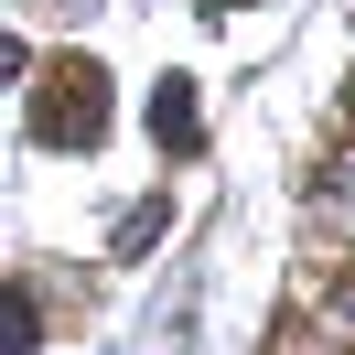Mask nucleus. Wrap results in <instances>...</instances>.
I'll return each instance as SVG.
<instances>
[{
    "label": "nucleus",
    "mask_w": 355,
    "mask_h": 355,
    "mask_svg": "<svg viewBox=\"0 0 355 355\" xmlns=\"http://www.w3.org/2000/svg\"><path fill=\"white\" fill-rule=\"evenodd\" d=\"M33 130H44L54 151H97V140H108V76H97V65L54 76V97L33 108Z\"/></svg>",
    "instance_id": "nucleus-1"
},
{
    "label": "nucleus",
    "mask_w": 355,
    "mask_h": 355,
    "mask_svg": "<svg viewBox=\"0 0 355 355\" xmlns=\"http://www.w3.org/2000/svg\"><path fill=\"white\" fill-rule=\"evenodd\" d=\"M151 130H162V151H194V87H183V76H162V97H151Z\"/></svg>",
    "instance_id": "nucleus-2"
},
{
    "label": "nucleus",
    "mask_w": 355,
    "mask_h": 355,
    "mask_svg": "<svg viewBox=\"0 0 355 355\" xmlns=\"http://www.w3.org/2000/svg\"><path fill=\"white\" fill-rule=\"evenodd\" d=\"M323 216H334V226L355 237V140H345V151L323 162Z\"/></svg>",
    "instance_id": "nucleus-3"
},
{
    "label": "nucleus",
    "mask_w": 355,
    "mask_h": 355,
    "mask_svg": "<svg viewBox=\"0 0 355 355\" xmlns=\"http://www.w3.org/2000/svg\"><path fill=\"white\" fill-rule=\"evenodd\" d=\"M323 334H334V355H355V280L323 291Z\"/></svg>",
    "instance_id": "nucleus-4"
},
{
    "label": "nucleus",
    "mask_w": 355,
    "mask_h": 355,
    "mask_svg": "<svg viewBox=\"0 0 355 355\" xmlns=\"http://www.w3.org/2000/svg\"><path fill=\"white\" fill-rule=\"evenodd\" d=\"M22 11H97V0H22Z\"/></svg>",
    "instance_id": "nucleus-5"
}]
</instances>
